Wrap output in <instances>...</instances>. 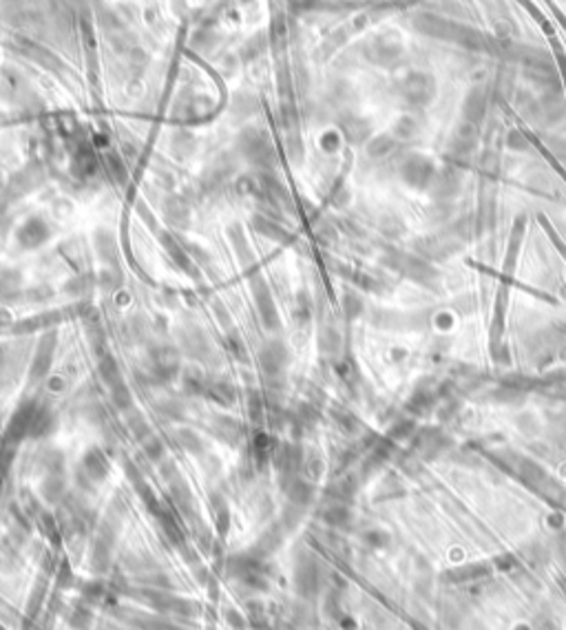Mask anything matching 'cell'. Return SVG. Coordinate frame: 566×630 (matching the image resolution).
<instances>
[{
    "label": "cell",
    "instance_id": "obj_1",
    "mask_svg": "<svg viewBox=\"0 0 566 630\" xmlns=\"http://www.w3.org/2000/svg\"><path fill=\"white\" fill-rule=\"evenodd\" d=\"M239 153L243 160H248L254 164L261 173L273 171L277 164V151L273 146V139L263 131V128L257 126H246L239 135Z\"/></svg>",
    "mask_w": 566,
    "mask_h": 630
},
{
    "label": "cell",
    "instance_id": "obj_2",
    "mask_svg": "<svg viewBox=\"0 0 566 630\" xmlns=\"http://www.w3.org/2000/svg\"><path fill=\"white\" fill-rule=\"evenodd\" d=\"M182 365V356L173 345H153L146 356V371L153 383H169Z\"/></svg>",
    "mask_w": 566,
    "mask_h": 630
},
{
    "label": "cell",
    "instance_id": "obj_3",
    "mask_svg": "<svg viewBox=\"0 0 566 630\" xmlns=\"http://www.w3.org/2000/svg\"><path fill=\"white\" fill-rule=\"evenodd\" d=\"M259 363H261V369L266 371V376H281L290 363L288 345L281 339L266 341L259 352Z\"/></svg>",
    "mask_w": 566,
    "mask_h": 630
},
{
    "label": "cell",
    "instance_id": "obj_4",
    "mask_svg": "<svg viewBox=\"0 0 566 630\" xmlns=\"http://www.w3.org/2000/svg\"><path fill=\"white\" fill-rule=\"evenodd\" d=\"M252 294H254V303H257V312H259V318L266 330H277L279 328V312L273 294H270V288L266 286L263 279H254L252 284Z\"/></svg>",
    "mask_w": 566,
    "mask_h": 630
},
{
    "label": "cell",
    "instance_id": "obj_5",
    "mask_svg": "<svg viewBox=\"0 0 566 630\" xmlns=\"http://www.w3.org/2000/svg\"><path fill=\"white\" fill-rule=\"evenodd\" d=\"M49 235H51L49 224L43 220V217L33 215L16 230V241H18V246L33 250V248H40L43 243L49 239Z\"/></svg>",
    "mask_w": 566,
    "mask_h": 630
},
{
    "label": "cell",
    "instance_id": "obj_6",
    "mask_svg": "<svg viewBox=\"0 0 566 630\" xmlns=\"http://www.w3.org/2000/svg\"><path fill=\"white\" fill-rule=\"evenodd\" d=\"M54 347H56V334L54 332H47L40 345H38L36 350V356H33V363H31V369H29V378L36 383L40 381L49 374L51 369V361H54Z\"/></svg>",
    "mask_w": 566,
    "mask_h": 630
},
{
    "label": "cell",
    "instance_id": "obj_7",
    "mask_svg": "<svg viewBox=\"0 0 566 630\" xmlns=\"http://www.w3.org/2000/svg\"><path fill=\"white\" fill-rule=\"evenodd\" d=\"M179 341H182L184 354H188L190 358H204L206 354L211 352L208 339H206L204 330L197 328V325H186L182 330V334H179Z\"/></svg>",
    "mask_w": 566,
    "mask_h": 630
},
{
    "label": "cell",
    "instance_id": "obj_8",
    "mask_svg": "<svg viewBox=\"0 0 566 630\" xmlns=\"http://www.w3.org/2000/svg\"><path fill=\"white\" fill-rule=\"evenodd\" d=\"M71 171H73L75 177L82 179V182H84V179H91L98 173V155H95V151L89 146V144L78 146V151L73 153Z\"/></svg>",
    "mask_w": 566,
    "mask_h": 630
},
{
    "label": "cell",
    "instance_id": "obj_9",
    "mask_svg": "<svg viewBox=\"0 0 566 630\" xmlns=\"http://www.w3.org/2000/svg\"><path fill=\"white\" fill-rule=\"evenodd\" d=\"M160 239H162V243H164V250L171 254V259L184 270L186 275H190V277H197V268H195V261H192V256L186 252V248L184 246H179L177 243V239L173 237V235H166V233H162L160 235Z\"/></svg>",
    "mask_w": 566,
    "mask_h": 630
},
{
    "label": "cell",
    "instance_id": "obj_10",
    "mask_svg": "<svg viewBox=\"0 0 566 630\" xmlns=\"http://www.w3.org/2000/svg\"><path fill=\"white\" fill-rule=\"evenodd\" d=\"M93 243H95V252L102 259V263H107L109 268H115V263H118V246H115V237L111 230L100 228L93 237Z\"/></svg>",
    "mask_w": 566,
    "mask_h": 630
},
{
    "label": "cell",
    "instance_id": "obj_11",
    "mask_svg": "<svg viewBox=\"0 0 566 630\" xmlns=\"http://www.w3.org/2000/svg\"><path fill=\"white\" fill-rule=\"evenodd\" d=\"M169 148L173 153V158L186 160V158L192 155V153H195L197 139L190 131H186V128H175V131L171 133V139H169Z\"/></svg>",
    "mask_w": 566,
    "mask_h": 630
},
{
    "label": "cell",
    "instance_id": "obj_12",
    "mask_svg": "<svg viewBox=\"0 0 566 630\" xmlns=\"http://www.w3.org/2000/svg\"><path fill=\"white\" fill-rule=\"evenodd\" d=\"M164 217L166 222H169L171 226L175 228H186L188 226V220H190V210H188V203L179 197V195H171L169 199L164 201Z\"/></svg>",
    "mask_w": 566,
    "mask_h": 630
},
{
    "label": "cell",
    "instance_id": "obj_13",
    "mask_svg": "<svg viewBox=\"0 0 566 630\" xmlns=\"http://www.w3.org/2000/svg\"><path fill=\"white\" fill-rule=\"evenodd\" d=\"M182 385L184 390L192 396H204L206 392H208V385H211V376L206 374V371L201 367H184L182 371Z\"/></svg>",
    "mask_w": 566,
    "mask_h": 630
},
{
    "label": "cell",
    "instance_id": "obj_14",
    "mask_svg": "<svg viewBox=\"0 0 566 630\" xmlns=\"http://www.w3.org/2000/svg\"><path fill=\"white\" fill-rule=\"evenodd\" d=\"M252 228H254L261 237H266V239H270V241L283 243V241L288 239V233L275 222V217H268V215H263V213H259V215H254V217H252Z\"/></svg>",
    "mask_w": 566,
    "mask_h": 630
},
{
    "label": "cell",
    "instance_id": "obj_15",
    "mask_svg": "<svg viewBox=\"0 0 566 630\" xmlns=\"http://www.w3.org/2000/svg\"><path fill=\"white\" fill-rule=\"evenodd\" d=\"M208 394L215 403H220L224 407H230L235 401H237V390L235 385L226 381V378H211V385H208Z\"/></svg>",
    "mask_w": 566,
    "mask_h": 630
},
{
    "label": "cell",
    "instance_id": "obj_16",
    "mask_svg": "<svg viewBox=\"0 0 566 630\" xmlns=\"http://www.w3.org/2000/svg\"><path fill=\"white\" fill-rule=\"evenodd\" d=\"M82 469L91 480H102L109 473V460L100 449H91L82 460Z\"/></svg>",
    "mask_w": 566,
    "mask_h": 630
},
{
    "label": "cell",
    "instance_id": "obj_17",
    "mask_svg": "<svg viewBox=\"0 0 566 630\" xmlns=\"http://www.w3.org/2000/svg\"><path fill=\"white\" fill-rule=\"evenodd\" d=\"M228 239H230V243H233V248H235V252H237V256H239V261H243L246 266H250L252 259H254V254H252V250H250V246H248V241H246V235H243V230H241L239 226H230V228H228Z\"/></svg>",
    "mask_w": 566,
    "mask_h": 630
},
{
    "label": "cell",
    "instance_id": "obj_18",
    "mask_svg": "<svg viewBox=\"0 0 566 630\" xmlns=\"http://www.w3.org/2000/svg\"><path fill=\"white\" fill-rule=\"evenodd\" d=\"M98 371H100V378L105 381L109 387H113L115 383H120L122 381V371H120V365H118V361H115V356L113 354H105V356H100V361H98Z\"/></svg>",
    "mask_w": 566,
    "mask_h": 630
},
{
    "label": "cell",
    "instance_id": "obj_19",
    "mask_svg": "<svg viewBox=\"0 0 566 630\" xmlns=\"http://www.w3.org/2000/svg\"><path fill=\"white\" fill-rule=\"evenodd\" d=\"M215 433L226 443H237L241 438L243 429L239 425V420L230 418V416H222V418L215 420Z\"/></svg>",
    "mask_w": 566,
    "mask_h": 630
},
{
    "label": "cell",
    "instance_id": "obj_20",
    "mask_svg": "<svg viewBox=\"0 0 566 630\" xmlns=\"http://www.w3.org/2000/svg\"><path fill=\"white\" fill-rule=\"evenodd\" d=\"M257 111V100L250 93H237L233 98V105H230V113L239 115V118H248Z\"/></svg>",
    "mask_w": 566,
    "mask_h": 630
},
{
    "label": "cell",
    "instance_id": "obj_21",
    "mask_svg": "<svg viewBox=\"0 0 566 630\" xmlns=\"http://www.w3.org/2000/svg\"><path fill=\"white\" fill-rule=\"evenodd\" d=\"M226 350L230 352V356L237 358V361L246 363L248 361V350H246V343H243V339L239 337L237 332L230 330L226 334Z\"/></svg>",
    "mask_w": 566,
    "mask_h": 630
},
{
    "label": "cell",
    "instance_id": "obj_22",
    "mask_svg": "<svg viewBox=\"0 0 566 630\" xmlns=\"http://www.w3.org/2000/svg\"><path fill=\"white\" fill-rule=\"evenodd\" d=\"M217 45V36L211 29H199L192 36V49L199 51V54H211Z\"/></svg>",
    "mask_w": 566,
    "mask_h": 630
},
{
    "label": "cell",
    "instance_id": "obj_23",
    "mask_svg": "<svg viewBox=\"0 0 566 630\" xmlns=\"http://www.w3.org/2000/svg\"><path fill=\"white\" fill-rule=\"evenodd\" d=\"M111 398H113V403L118 405L120 409H128V407L133 405V394H131V390L126 387L124 381L113 385V387H111Z\"/></svg>",
    "mask_w": 566,
    "mask_h": 630
},
{
    "label": "cell",
    "instance_id": "obj_24",
    "mask_svg": "<svg viewBox=\"0 0 566 630\" xmlns=\"http://www.w3.org/2000/svg\"><path fill=\"white\" fill-rule=\"evenodd\" d=\"M118 281H122V277L115 275V268H109V266L98 275V286L102 290H118V286H120Z\"/></svg>",
    "mask_w": 566,
    "mask_h": 630
},
{
    "label": "cell",
    "instance_id": "obj_25",
    "mask_svg": "<svg viewBox=\"0 0 566 630\" xmlns=\"http://www.w3.org/2000/svg\"><path fill=\"white\" fill-rule=\"evenodd\" d=\"M107 166H109V173H111V177L115 179V182L118 184L126 182V169H124V164L118 155H113V153L111 155H107Z\"/></svg>",
    "mask_w": 566,
    "mask_h": 630
},
{
    "label": "cell",
    "instance_id": "obj_26",
    "mask_svg": "<svg viewBox=\"0 0 566 630\" xmlns=\"http://www.w3.org/2000/svg\"><path fill=\"white\" fill-rule=\"evenodd\" d=\"M292 314H294V323L297 325H303V323H307V321H310V305H307V301L301 297L294 299V310H292Z\"/></svg>",
    "mask_w": 566,
    "mask_h": 630
},
{
    "label": "cell",
    "instance_id": "obj_27",
    "mask_svg": "<svg viewBox=\"0 0 566 630\" xmlns=\"http://www.w3.org/2000/svg\"><path fill=\"white\" fill-rule=\"evenodd\" d=\"M263 49H266L263 36H259V38H252V40H248L246 45H243V49H241V56L246 58V60H254L257 56H261V54H263Z\"/></svg>",
    "mask_w": 566,
    "mask_h": 630
},
{
    "label": "cell",
    "instance_id": "obj_28",
    "mask_svg": "<svg viewBox=\"0 0 566 630\" xmlns=\"http://www.w3.org/2000/svg\"><path fill=\"white\" fill-rule=\"evenodd\" d=\"M89 288H91V281L86 277H78V279H71L69 284L64 286V292L71 294V297H82V294H86Z\"/></svg>",
    "mask_w": 566,
    "mask_h": 630
},
{
    "label": "cell",
    "instance_id": "obj_29",
    "mask_svg": "<svg viewBox=\"0 0 566 630\" xmlns=\"http://www.w3.org/2000/svg\"><path fill=\"white\" fill-rule=\"evenodd\" d=\"M179 438H182V445H184V449H188L190 454H197V452H201V438L195 433V431H190V429H186V431H179Z\"/></svg>",
    "mask_w": 566,
    "mask_h": 630
},
{
    "label": "cell",
    "instance_id": "obj_30",
    "mask_svg": "<svg viewBox=\"0 0 566 630\" xmlns=\"http://www.w3.org/2000/svg\"><path fill=\"white\" fill-rule=\"evenodd\" d=\"M146 454H148L153 460H158V458L164 454V449H162V445H160L158 438H151V440L146 443Z\"/></svg>",
    "mask_w": 566,
    "mask_h": 630
},
{
    "label": "cell",
    "instance_id": "obj_31",
    "mask_svg": "<svg viewBox=\"0 0 566 630\" xmlns=\"http://www.w3.org/2000/svg\"><path fill=\"white\" fill-rule=\"evenodd\" d=\"M47 385H49L51 392H64V385H67V383H64L62 376H51Z\"/></svg>",
    "mask_w": 566,
    "mask_h": 630
},
{
    "label": "cell",
    "instance_id": "obj_32",
    "mask_svg": "<svg viewBox=\"0 0 566 630\" xmlns=\"http://www.w3.org/2000/svg\"><path fill=\"white\" fill-rule=\"evenodd\" d=\"M215 312H217V321H220V323H224L226 328H230V316H228V310L224 305H217L215 307Z\"/></svg>",
    "mask_w": 566,
    "mask_h": 630
},
{
    "label": "cell",
    "instance_id": "obj_33",
    "mask_svg": "<svg viewBox=\"0 0 566 630\" xmlns=\"http://www.w3.org/2000/svg\"><path fill=\"white\" fill-rule=\"evenodd\" d=\"M7 182H9L7 175H5L3 171H0V190H5V188H7Z\"/></svg>",
    "mask_w": 566,
    "mask_h": 630
}]
</instances>
